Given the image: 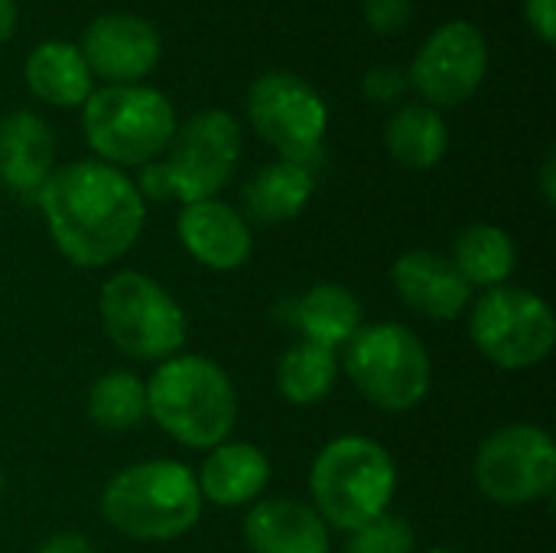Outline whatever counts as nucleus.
<instances>
[{"mask_svg": "<svg viewBox=\"0 0 556 553\" xmlns=\"http://www.w3.org/2000/svg\"><path fill=\"white\" fill-rule=\"evenodd\" d=\"M52 244L78 267H108L124 257L147 222L143 199L117 166L101 160H75L39 189Z\"/></svg>", "mask_w": 556, "mask_h": 553, "instance_id": "obj_1", "label": "nucleus"}, {"mask_svg": "<svg viewBox=\"0 0 556 553\" xmlns=\"http://www.w3.org/2000/svg\"><path fill=\"white\" fill-rule=\"evenodd\" d=\"M147 388V414L163 433L192 450H215L228 440L238 417L235 385L225 368L202 355L160 362Z\"/></svg>", "mask_w": 556, "mask_h": 553, "instance_id": "obj_2", "label": "nucleus"}, {"mask_svg": "<svg viewBox=\"0 0 556 553\" xmlns=\"http://www.w3.org/2000/svg\"><path fill=\"white\" fill-rule=\"evenodd\" d=\"M104 521L134 541H173L195 528L202 492L189 466L147 460L121 469L101 495Z\"/></svg>", "mask_w": 556, "mask_h": 553, "instance_id": "obj_3", "label": "nucleus"}, {"mask_svg": "<svg viewBox=\"0 0 556 553\" xmlns=\"http://www.w3.org/2000/svg\"><path fill=\"white\" fill-rule=\"evenodd\" d=\"M397 489L391 453L371 437H339L319 450L309 469V492L326 525L358 531L381 518Z\"/></svg>", "mask_w": 556, "mask_h": 553, "instance_id": "obj_4", "label": "nucleus"}, {"mask_svg": "<svg viewBox=\"0 0 556 553\" xmlns=\"http://www.w3.org/2000/svg\"><path fill=\"white\" fill-rule=\"evenodd\" d=\"M81 127L101 163L143 166L169 147L176 111L150 85H108L81 104Z\"/></svg>", "mask_w": 556, "mask_h": 553, "instance_id": "obj_5", "label": "nucleus"}, {"mask_svg": "<svg viewBox=\"0 0 556 553\" xmlns=\"http://www.w3.org/2000/svg\"><path fill=\"white\" fill-rule=\"evenodd\" d=\"M345 372L358 394L381 411L417 407L430 391V355L417 332L401 323L358 329L345 345Z\"/></svg>", "mask_w": 556, "mask_h": 553, "instance_id": "obj_6", "label": "nucleus"}, {"mask_svg": "<svg viewBox=\"0 0 556 553\" xmlns=\"http://www.w3.org/2000/svg\"><path fill=\"white\" fill-rule=\"evenodd\" d=\"M101 323L117 352L137 362H166L186 342L179 303L150 277L121 271L101 290Z\"/></svg>", "mask_w": 556, "mask_h": 553, "instance_id": "obj_7", "label": "nucleus"}, {"mask_svg": "<svg viewBox=\"0 0 556 553\" xmlns=\"http://www.w3.org/2000/svg\"><path fill=\"white\" fill-rule=\"evenodd\" d=\"M476 349L505 372L541 365L554 352L556 323L547 300L525 287H492L469 316Z\"/></svg>", "mask_w": 556, "mask_h": 553, "instance_id": "obj_8", "label": "nucleus"}, {"mask_svg": "<svg viewBox=\"0 0 556 553\" xmlns=\"http://www.w3.org/2000/svg\"><path fill=\"white\" fill-rule=\"evenodd\" d=\"M248 117L280 160L313 169L329 127V108L309 81L290 72L261 75L248 91Z\"/></svg>", "mask_w": 556, "mask_h": 553, "instance_id": "obj_9", "label": "nucleus"}, {"mask_svg": "<svg viewBox=\"0 0 556 553\" xmlns=\"http://www.w3.org/2000/svg\"><path fill=\"white\" fill-rule=\"evenodd\" d=\"M238 160L241 124L218 108L192 114L182 127H176L163 160L173 199L182 205L215 199V192L235 176Z\"/></svg>", "mask_w": 556, "mask_h": 553, "instance_id": "obj_10", "label": "nucleus"}, {"mask_svg": "<svg viewBox=\"0 0 556 553\" xmlns=\"http://www.w3.org/2000/svg\"><path fill=\"white\" fill-rule=\"evenodd\" d=\"M476 482L495 505H531L556 486V447L547 430L511 424L495 430L476 456Z\"/></svg>", "mask_w": 556, "mask_h": 553, "instance_id": "obj_11", "label": "nucleus"}, {"mask_svg": "<svg viewBox=\"0 0 556 553\" xmlns=\"http://www.w3.org/2000/svg\"><path fill=\"white\" fill-rule=\"evenodd\" d=\"M489 72V42L466 20L443 23L414 55L407 85L430 108H456L469 101Z\"/></svg>", "mask_w": 556, "mask_h": 553, "instance_id": "obj_12", "label": "nucleus"}, {"mask_svg": "<svg viewBox=\"0 0 556 553\" xmlns=\"http://www.w3.org/2000/svg\"><path fill=\"white\" fill-rule=\"evenodd\" d=\"M78 52L91 75L137 85L160 62V33L134 13H101L85 26Z\"/></svg>", "mask_w": 556, "mask_h": 553, "instance_id": "obj_13", "label": "nucleus"}, {"mask_svg": "<svg viewBox=\"0 0 556 553\" xmlns=\"http://www.w3.org/2000/svg\"><path fill=\"white\" fill-rule=\"evenodd\" d=\"M391 284L410 310L437 323L463 316L472 303V287L463 280L456 264L437 251H410L397 257L391 267Z\"/></svg>", "mask_w": 556, "mask_h": 553, "instance_id": "obj_14", "label": "nucleus"}, {"mask_svg": "<svg viewBox=\"0 0 556 553\" xmlns=\"http://www.w3.org/2000/svg\"><path fill=\"white\" fill-rule=\"evenodd\" d=\"M176 228L182 248L208 271H238L248 264L254 248L244 215L218 199L182 205Z\"/></svg>", "mask_w": 556, "mask_h": 553, "instance_id": "obj_15", "label": "nucleus"}, {"mask_svg": "<svg viewBox=\"0 0 556 553\" xmlns=\"http://www.w3.org/2000/svg\"><path fill=\"white\" fill-rule=\"evenodd\" d=\"M55 169V134L36 111H10L0 117V183L20 199H39Z\"/></svg>", "mask_w": 556, "mask_h": 553, "instance_id": "obj_16", "label": "nucleus"}, {"mask_svg": "<svg viewBox=\"0 0 556 553\" xmlns=\"http://www.w3.org/2000/svg\"><path fill=\"white\" fill-rule=\"evenodd\" d=\"M244 541L251 553H329V528L303 502L267 499L248 512Z\"/></svg>", "mask_w": 556, "mask_h": 553, "instance_id": "obj_17", "label": "nucleus"}, {"mask_svg": "<svg viewBox=\"0 0 556 553\" xmlns=\"http://www.w3.org/2000/svg\"><path fill=\"white\" fill-rule=\"evenodd\" d=\"M267 479H270V463L257 447L222 443L208 453L195 482L202 499L222 508H238L254 502L267 489Z\"/></svg>", "mask_w": 556, "mask_h": 553, "instance_id": "obj_18", "label": "nucleus"}, {"mask_svg": "<svg viewBox=\"0 0 556 553\" xmlns=\"http://www.w3.org/2000/svg\"><path fill=\"white\" fill-rule=\"evenodd\" d=\"M23 75H26L29 91L55 108L85 104L91 95V78H94L78 46L59 42V39H46L36 49H29Z\"/></svg>", "mask_w": 556, "mask_h": 553, "instance_id": "obj_19", "label": "nucleus"}, {"mask_svg": "<svg viewBox=\"0 0 556 553\" xmlns=\"http://www.w3.org/2000/svg\"><path fill=\"white\" fill-rule=\"evenodd\" d=\"M313 169L293 160H277L261 166L244 186V209L261 225H280L296 218L313 199Z\"/></svg>", "mask_w": 556, "mask_h": 553, "instance_id": "obj_20", "label": "nucleus"}, {"mask_svg": "<svg viewBox=\"0 0 556 553\" xmlns=\"http://www.w3.org/2000/svg\"><path fill=\"white\" fill-rule=\"evenodd\" d=\"M293 326L306 342L336 352L339 345H349V339L362 329V303L339 284H316L300 300H293Z\"/></svg>", "mask_w": 556, "mask_h": 553, "instance_id": "obj_21", "label": "nucleus"}, {"mask_svg": "<svg viewBox=\"0 0 556 553\" xmlns=\"http://www.w3.org/2000/svg\"><path fill=\"white\" fill-rule=\"evenodd\" d=\"M388 153L407 169H430L446 156L450 127L443 114L430 104H404L391 114L384 127Z\"/></svg>", "mask_w": 556, "mask_h": 553, "instance_id": "obj_22", "label": "nucleus"}, {"mask_svg": "<svg viewBox=\"0 0 556 553\" xmlns=\"http://www.w3.org/2000/svg\"><path fill=\"white\" fill-rule=\"evenodd\" d=\"M456 271L463 274V280L469 287H502L518 264V251L515 241L505 228L498 225H469L459 231L456 244H453V257Z\"/></svg>", "mask_w": 556, "mask_h": 553, "instance_id": "obj_23", "label": "nucleus"}, {"mask_svg": "<svg viewBox=\"0 0 556 553\" xmlns=\"http://www.w3.org/2000/svg\"><path fill=\"white\" fill-rule=\"evenodd\" d=\"M336 378H339L336 352L306 339L290 345L277 365V391L283 394V401L296 407H309L329 398V391L336 388Z\"/></svg>", "mask_w": 556, "mask_h": 553, "instance_id": "obj_24", "label": "nucleus"}, {"mask_svg": "<svg viewBox=\"0 0 556 553\" xmlns=\"http://www.w3.org/2000/svg\"><path fill=\"white\" fill-rule=\"evenodd\" d=\"M88 417L94 427L124 433L147 417V388L130 372H108L88 391Z\"/></svg>", "mask_w": 556, "mask_h": 553, "instance_id": "obj_25", "label": "nucleus"}, {"mask_svg": "<svg viewBox=\"0 0 556 553\" xmlns=\"http://www.w3.org/2000/svg\"><path fill=\"white\" fill-rule=\"evenodd\" d=\"M414 551V528L401 515H381L365 528L352 531L345 553H410Z\"/></svg>", "mask_w": 556, "mask_h": 553, "instance_id": "obj_26", "label": "nucleus"}, {"mask_svg": "<svg viewBox=\"0 0 556 553\" xmlns=\"http://www.w3.org/2000/svg\"><path fill=\"white\" fill-rule=\"evenodd\" d=\"M362 16H365L368 29H375L381 36H391V33H401L410 23L414 3L410 0H365Z\"/></svg>", "mask_w": 556, "mask_h": 553, "instance_id": "obj_27", "label": "nucleus"}, {"mask_svg": "<svg viewBox=\"0 0 556 553\" xmlns=\"http://www.w3.org/2000/svg\"><path fill=\"white\" fill-rule=\"evenodd\" d=\"M407 88V75H401L394 65H378V68H368V75L362 78V91L368 101L375 104H391L404 95Z\"/></svg>", "mask_w": 556, "mask_h": 553, "instance_id": "obj_28", "label": "nucleus"}, {"mask_svg": "<svg viewBox=\"0 0 556 553\" xmlns=\"http://www.w3.org/2000/svg\"><path fill=\"white\" fill-rule=\"evenodd\" d=\"M137 192L140 199H153V202H166L173 199L169 192V179H166V169H163V160H153V163H143L140 166V176H137Z\"/></svg>", "mask_w": 556, "mask_h": 553, "instance_id": "obj_29", "label": "nucleus"}, {"mask_svg": "<svg viewBox=\"0 0 556 553\" xmlns=\"http://www.w3.org/2000/svg\"><path fill=\"white\" fill-rule=\"evenodd\" d=\"M528 23L544 42H554L556 36V0H525Z\"/></svg>", "mask_w": 556, "mask_h": 553, "instance_id": "obj_30", "label": "nucleus"}, {"mask_svg": "<svg viewBox=\"0 0 556 553\" xmlns=\"http://www.w3.org/2000/svg\"><path fill=\"white\" fill-rule=\"evenodd\" d=\"M36 553H94V548H91V541H88V538H81V535H68V531H65V535H52V538H46Z\"/></svg>", "mask_w": 556, "mask_h": 553, "instance_id": "obj_31", "label": "nucleus"}, {"mask_svg": "<svg viewBox=\"0 0 556 553\" xmlns=\"http://www.w3.org/2000/svg\"><path fill=\"white\" fill-rule=\"evenodd\" d=\"M541 192H544V202L556 205V153L551 150L544 156V166H541Z\"/></svg>", "mask_w": 556, "mask_h": 553, "instance_id": "obj_32", "label": "nucleus"}, {"mask_svg": "<svg viewBox=\"0 0 556 553\" xmlns=\"http://www.w3.org/2000/svg\"><path fill=\"white\" fill-rule=\"evenodd\" d=\"M16 29V0H0V42H7Z\"/></svg>", "mask_w": 556, "mask_h": 553, "instance_id": "obj_33", "label": "nucleus"}, {"mask_svg": "<svg viewBox=\"0 0 556 553\" xmlns=\"http://www.w3.org/2000/svg\"><path fill=\"white\" fill-rule=\"evenodd\" d=\"M430 553H453V551H443V548H437V551H430Z\"/></svg>", "mask_w": 556, "mask_h": 553, "instance_id": "obj_34", "label": "nucleus"}, {"mask_svg": "<svg viewBox=\"0 0 556 553\" xmlns=\"http://www.w3.org/2000/svg\"><path fill=\"white\" fill-rule=\"evenodd\" d=\"M0 489H3V476H0Z\"/></svg>", "mask_w": 556, "mask_h": 553, "instance_id": "obj_35", "label": "nucleus"}]
</instances>
